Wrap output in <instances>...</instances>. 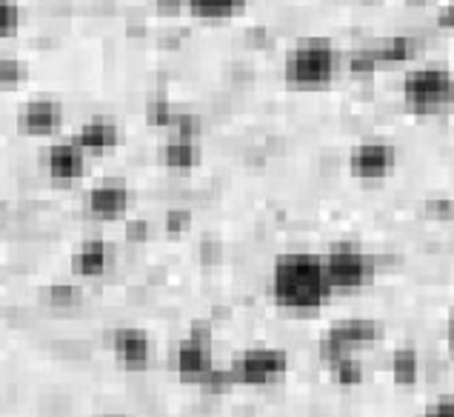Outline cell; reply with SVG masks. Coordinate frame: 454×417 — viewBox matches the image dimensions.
I'll list each match as a JSON object with an SVG mask.
<instances>
[{"label": "cell", "instance_id": "6da1fadb", "mask_svg": "<svg viewBox=\"0 0 454 417\" xmlns=\"http://www.w3.org/2000/svg\"><path fill=\"white\" fill-rule=\"evenodd\" d=\"M271 297L275 303L294 315H315L329 303L332 289L323 275L320 255L286 252L271 266Z\"/></svg>", "mask_w": 454, "mask_h": 417}, {"label": "cell", "instance_id": "7a4b0ae2", "mask_svg": "<svg viewBox=\"0 0 454 417\" xmlns=\"http://www.w3.org/2000/svg\"><path fill=\"white\" fill-rule=\"evenodd\" d=\"M343 55L326 37H309L289 49L286 60H283V81L301 92H317L334 83L340 75Z\"/></svg>", "mask_w": 454, "mask_h": 417}, {"label": "cell", "instance_id": "3957f363", "mask_svg": "<svg viewBox=\"0 0 454 417\" xmlns=\"http://www.w3.org/2000/svg\"><path fill=\"white\" fill-rule=\"evenodd\" d=\"M403 103L414 114H443L454 103V75L446 67H418L403 77Z\"/></svg>", "mask_w": 454, "mask_h": 417}, {"label": "cell", "instance_id": "277c9868", "mask_svg": "<svg viewBox=\"0 0 454 417\" xmlns=\"http://www.w3.org/2000/svg\"><path fill=\"white\" fill-rule=\"evenodd\" d=\"M320 260H323V275H326L332 295L369 289L374 278H378V264H374V257L355 243L332 246L326 255H320Z\"/></svg>", "mask_w": 454, "mask_h": 417}, {"label": "cell", "instance_id": "5b68a950", "mask_svg": "<svg viewBox=\"0 0 454 417\" xmlns=\"http://www.w3.org/2000/svg\"><path fill=\"white\" fill-rule=\"evenodd\" d=\"M289 369L292 360L286 349L252 346L235 358V363L229 366V374L235 386H275L280 381H286Z\"/></svg>", "mask_w": 454, "mask_h": 417}, {"label": "cell", "instance_id": "8992f818", "mask_svg": "<svg viewBox=\"0 0 454 417\" xmlns=\"http://www.w3.org/2000/svg\"><path fill=\"white\" fill-rule=\"evenodd\" d=\"M383 337V326L374 318H346L332 323L320 341V358L332 363L337 358H357L360 349L374 346Z\"/></svg>", "mask_w": 454, "mask_h": 417}, {"label": "cell", "instance_id": "52a82bcc", "mask_svg": "<svg viewBox=\"0 0 454 417\" xmlns=\"http://www.w3.org/2000/svg\"><path fill=\"white\" fill-rule=\"evenodd\" d=\"M215 369L212 358V326L206 320H194L186 341L175 349V372L186 383H203V377Z\"/></svg>", "mask_w": 454, "mask_h": 417}, {"label": "cell", "instance_id": "ba28073f", "mask_svg": "<svg viewBox=\"0 0 454 417\" xmlns=\"http://www.w3.org/2000/svg\"><path fill=\"white\" fill-rule=\"evenodd\" d=\"M397 166V149L383 140H363L348 152V175L366 184H378L395 175Z\"/></svg>", "mask_w": 454, "mask_h": 417}, {"label": "cell", "instance_id": "9c48e42d", "mask_svg": "<svg viewBox=\"0 0 454 417\" xmlns=\"http://www.w3.org/2000/svg\"><path fill=\"white\" fill-rule=\"evenodd\" d=\"M63 126V106L51 98H35L18 109V132L26 138H51Z\"/></svg>", "mask_w": 454, "mask_h": 417}, {"label": "cell", "instance_id": "30bf717a", "mask_svg": "<svg viewBox=\"0 0 454 417\" xmlns=\"http://www.w3.org/2000/svg\"><path fill=\"white\" fill-rule=\"evenodd\" d=\"M132 206V189L123 180H103L86 194V212L98 220H118Z\"/></svg>", "mask_w": 454, "mask_h": 417}, {"label": "cell", "instance_id": "8fae6325", "mask_svg": "<svg viewBox=\"0 0 454 417\" xmlns=\"http://www.w3.org/2000/svg\"><path fill=\"white\" fill-rule=\"evenodd\" d=\"M89 158L74 140H58L46 152V172L58 184H77L86 175Z\"/></svg>", "mask_w": 454, "mask_h": 417}, {"label": "cell", "instance_id": "7c38bea8", "mask_svg": "<svg viewBox=\"0 0 454 417\" xmlns=\"http://www.w3.org/2000/svg\"><path fill=\"white\" fill-rule=\"evenodd\" d=\"M112 349L114 358L121 360V366L126 372H144L152 363V341L144 329L137 326H121L112 334Z\"/></svg>", "mask_w": 454, "mask_h": 417}, {"label": "cell", "instance_id": "4fadbf2b", "mask_svg": "<svg viewBox=\"0 0 454 417\" xmlns=\"http://www.w3.org/2000/svg\"><path fill=\"white\" fill-rule=\"evenodd\" d=\"M121 126L109 121V117H92V121H86L81 129H77V138L74 143L89 154H95V158H100V154H109L121 146Z\"/></svg>", "mask_w": 454, "mask_h": 417}, {"label": "cell", "instance_id": "5bb4252c", "mask_svg": "<svg viewBox=\"0 0 454 417\" xmlns=\"http://www.w3.org/2000/svg\"><path fill=\"white\" fill-rule=\"evenodd\" d=\"M420 49L423 41L414 35H395V37H386L378 46H372V58L378 63V69L386 67H403V63H414L420 58Z\"/></svg>", "mask_w": 454, "mask_h": 417}, {"label": "cell", "instance_id": "9a60e30c", "mask_svg": "<svg viewBox=\"0 0 454 417\" xmlns=\"http://www.w3.org/2000/svg\"><path fill=\"white\" fill-rule=\"evenodd\" d=\"M72 266L81 278H103L112 266V249L106 240L89 238L77 246V252L72 257Z\"/></svg>", "mask_w": 454, "mask_h": 417}, {"label": "cell", "instance_id": "2e32d148", "mask_svg": "<svg viewBox=\"0 0 454 417\" xmlns=\"http://www.w3.org/2000/svg\"><path fill=\"white\" fill-rule=\"evenodd\" d=\"M249 0H184V9H189L192 18L206 23H220L243 15Z\"/></svg>", "mask_w": 454, "mask_h": 417}, {"label": "cell", "instance_id": "e0dca14e", "mask_svg": "<svg viewBox=\"0 0 454 417\" xmlns=\"http://www.w3.org/2000/svg\"><path fill=\"white\" fill-rule=\"evenodd\" d=\"M160 161H163V166L175 169V172H189V169H194L200 163L198 140L168 135V140L163 143V149H160Z\"/></svg>", "mask_w": 454, "mask_h": 417}, {"label": "cell", "instance_id": "ac0fdd59", "mask_svg": "<svg viewBox=\"0 0 454 417\" xmlns=\"http://www.w3.org/2000/svg\"><path fill=\"white\" fill-rule=\"evenodd\" d=\"M420 377V358L418 351L403 346L392 355V381L397 386H414Z\"/></svg>", "mask_w": 454, "mask_h": 417}, {"label": "cell", "instance_id": "d6986e66", "mask_svg": "<svg viewBox=\"0 0 454 417\" xmlns=\"http://www.w3.org/2000/svg\"><path fill=\"white\" fill-rule=\"evenodd\" d=\"M329 372H332V381L337 386H360L366 372H363V363L360 358H337L332 363H326Z\"/></svg>", "mask_w": 454, "mask_h": 417}, {"label": "cell", "instance_id": "ffe728a7", "mask_svg": "<svg viewBox=\"0 0 454 417\" xmlns=\"http://www.w3.org/2000/svg\"><path fill=\"white\" fill-rule=\"evenodd\" d=\"M29 81V67L15 55H0V89H18Z\"/></svg>", "mask_w": 454, "mask_h": 417}, {"label": "cell", "instance_id": "44dd1931", "mask_svg": "<svg viewBox=\"0 0 454 417\" xmlns=\"http://www.w3.org/2000/svg\"><path fill=\"white\" fill-rule=\"evenodd\" d=\"M23 26V9L18 0H0V41L18 37Z\"/></svg>", "mask_w": 454, "mask_h": 417}, {"label": "cell", "instance_id": "7402d4cb", "mask_svg": "<svg viewBox=\"0 0 454 417\" xmlns=\"http://www.w3.org/2000/svg\"><path fill=\"white\" fill-rule=\"evenodd\" d=\"M175 117H177L175 106L168 100H163V98L152 100L146 106V123L154 126V129H166V132H168V126L175 123Z\"/></svg>", "mask_w": 454, "mask_h": 417}, {"label": "cell", "instance_id": "603a6c76", "mask_svg": "<svg viewBox=\"0 0 454 417\" xmlns=\"http://www.w3.org/2000/svg\"><path fill=\"white\" fill-rule=\"evenodd\" d=\"M46 301L51 306H77L83 301V292L81 286H72V283H55L46 289Z\"/></svg>", "mask_w": 454, "mask_h": 417}, {"label": "cell", "instance_id": "cb8c5ba5", "mask_svg": "<svg viewBox=\"0 0 454 417\" xmlns=\"http://www.w3.org/2000/svg\"><path fill=\"white\" fill-rule=\"evenodd\" d=\"M346 69L352 72V75H357V77H369V75L378 72V63H374L369 49H357V51H352V55H348Z\"/></svg>", "mask_w": 454, "mask_h": 417}, {"label": "cell", "instance_id": "d4e9b609", "mask_svg": "<svg viewBox=\"0 0 454 417\" xmlns=\"http://www.w3.org/2000/svg\"><path fill=\"white\" fill-rule=\"evenodd\" d=\"M231 386H235V383H231L229 369H217V366L209 374H206L203 383H200L203 392H209V395H223V392H229Z\"/></svg>", "mask_w": 454, "mask_h": 417}, {"label": "cell", "instance_id": "484cf974", "mask_svg": "<svg viewBox=\"0 0 454 417\" xmlns=\"http://www.w3.org/2000/svg\"><path fill=\"white\" fill-rule=\"evenodd\" d=\"M189 226H192V212H186V208H172L166 215V229L172 234H184L189 232Z\"/></svg>", "mask_w": 454, "mask_h": 417}, {"label": "cell", "instance_id": "4316f807", "mask_svg": "<svg viewBox=\"0 0 454 417\" xmlns=\"http://www.w3.org/2000/svg\"><path fill=\"white\" fill-rule=\"evenodd\" d=\"M423 417H454V400L446 395V397L429 403V406H426V412H423Z\"/></svg>", "mask_w": 454, "mask_h": 417}, {"label": "cell", "instance_id": "83f0119b", "mask_svg": "<svg viewBox=\"0 0 454 417\" xmlns=\"http://www.w3.org/2000/svg\"><path fill=\"white\" fill-rule=\"evenodd\" d=\"M149 238V224L146 220H129L126 224V240L129 243H140Z\"/></svg>", "mask_w": 454, "mask_h": 417}, {"label": "cell", "instance_id": "f1b7e54d", "mask_svg": "<svg viewBox=\"0 0 454 417\" xmlns=\"http://www.w3.org/2000/svg\"><path fill=\"white\" fill-rule=\"evenodd\" d=\"M426 212H429V217H437V220H449V217H451V201H449V198L429 201V203H426Z\"/></svg>", "mask_w": 454, "mask_h": 417}, {"label": "cell", "instance_id": "f546056e", "mask_svg": "<svg viewBox=\"0 0 454 417\" xmlns=\"http://www.w3.org/2000/svg\"><path fill=\"white\" fill-rule=\"evenodd\" d=\"M158 9L163 15H175V12L184 9V0H158Z\"/></svg>", "mask_w": 454, "mask_h": 417}, {"label": "cell", "instance_id": "4dcf8cb0", "mask_svg": "<svg viewBox=\"0 0 454 417\" xmlns=\"http://www.w3.org/2000/svg\"><path fill=\"white\" fill-rule=\"evenodd\" d=\"M451 18H454V9L446 6V9H443V15H440V26H446V29H451V23H454Z\"/></svg>", "mask_w": 454, "mask_h": 417}, {"label": "cell", "instance_id": "1f68e13d", "mask_svg": "<svg viewBox=\"0 0 454 417\" xmlns=\"http://www.w3.org/2000/svg\"><path fill=\"white\" fill-rule=\"evenodd\" d=\"M409 4H429V0H409Z\"/></svg>", "mask_w": 454, "mask_h": 417}, {"label": "cell", "instance_id": "d6a6232c", "mask_svg": "<svg viewBox=\"0 0 454 417\" xmlns=\"http://www.w3.org/2000/svg\"><path fill=\"white\" fill-rule=\"evenodd\" d=\"M106 417H121V414H106Z\"/></svg>", "mask_w": 454, "mask_h": 417}]
</instances>
